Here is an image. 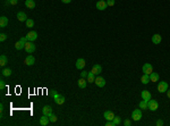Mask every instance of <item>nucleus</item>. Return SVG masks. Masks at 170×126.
Listing matches in <instances>:
<instances>
[{"instance_id": "f257e3e1", "label": "nucleus", "mask_w": 170, "mask_h": 126, "mask_svg": "<svg viewBox=\"0 0 170 126\" xmlns=\"http://www.w3.org/2000/svg\"><path fill=\"white\" fill-rule=\"evenodd\" d=\"M52 95H53V100H55V102L57 105H64L65 103V97L61 95V94H59L56 90H52Z\"/></svg>"}, {"instance_id": "f03ea898", "label": "nucleus", "mask_w": 170, "mask_h": 126, "mask_svg": "<svg viewBox=\"0 0 170 126\" xmlns=\"http://www.w3.org/2000/svg\"><path fill=\"white\" fill-rule=\"evenodd\" d=\"M28 41L27 40L26 36H23V38L19 39V41H17L16 43H15V48H16V50H22L25 48V43Z\"/></svg>"}, {"instance_id": "7ed1b4c3", "label": "nucleus", "mask_w": 170, "mask_h": 126, "mask_svg": "<svg viewBox=\"0 0 170 126\" xmlns=\"http://www.w3.org/2000/svg\"><path fill=\"white\" fill-rule=\"evenodd\" d=\"M24 49H25V51H26L27 53H33L36 49V46L34 44V42L27 41L26 43H25V48H24Z\"/></svg>"}, {"instance_id": "20e7f679", "label": "nucleus", "mask_w": 170, "mask_h": 126, "mask_svg": "<svg viewBox=\"0 0 170 126\" xmlns=\"http://www.w3.org/2000/svg\"><path fill=\"white\" fill-rule=\"evenodd\" d=\"M158 108H159V103H158V101H156V100L150 99L149 101H147V109L152 110V111H156Z\"/></svg>"}, {"instance_id": "39448f33", "label": "nucleus", "mask_w": 170, "mask_h": 126, "mask_svg": "<svg viewBox=\"0 0 170 126\" xmlns=\"http://www.w3.org/2000/svg\"><path fill=\"white\" fill-rule=\"evenodd\" d=\"M132 118L135 122H138V120L142 118V109H135L134 111L132 112Z\"/></svg>"}, {"instance_id": "423d86ee", "label": "nucleus", "mask_w": 170, "mask_h": 126, "mask_svg": "<svg viewBox=\"0 0 170 126\" xmlns=\"http://www.w3.org/2000/svg\"><path fill=\"white\" fill-rule=\"evenodd\" d=\"M168 83L167 82H159L158 84V91L160 92V93H164V92L168 91Z\"/></svg>"}, {"instance_id": "0eeeda50", "label": "nucleus", "mask_w": 170, "mask_h": 126, "mask_svg": "<svg viewBox=\"0 0 170 126\" xmlns=\"http://www.w3.org/2000/svg\"><path fill=\"white\" fill-rule=\"evenodd\" d=\"M26 38H27V40H28V41L34 42L36 39H38V33H36L35 31H31V32H28L26 34Z\"/></svg>"}, {"instance_id": "6e6552de", "label": "nucleus", "mask_w": 170, "mask_h": 126, "mask_svg": "<svg viewBox=\"0 0 170 126\" xmlns=\"http://www.w3.org/2000/svg\"><path fill=\"white\" fill-rule=\"evenodd\" d=\"M94 83H95L99 88H103V86L106 85V79H103V77H101V76H97V77H95Z\"/></svg>"}, {"instance_id": "1a4fd4ad", "label": "nucleus", "mask_w": 170, "mask_h": 126, "mask_svg": "<svg viewBox=\"0 0 170 126\" xmlns=\"http://www.w3.org/2000/svg\"><path fill=\"white\" fill-rule=\"evenodd\" d=\"M97 9H99V10H104V9H107V1H104V0H99L97 2Z\"/></svg>"}, {"instance_id": "9d476101", "label": "nucleus", "mask_w": 170, "mask_h": 126, "mask_svg": "<svg viewBox=\"0 0 170 126\" xmlns=\"http://www.w3.org/2000/svg\"><path fill=\"white\" fill-rule=\"evenodd\" d=\"M153 72V67L151 64H144L143 65V73L144 74H147V75H150V74Z\"/></svg>"}, {"instance_id": "9b49d317", "label": "nucleus", "mask_w": 170, "mask_h": 126, "mask_svg": "<svg viewBox=\"0 0 170 126\" xmlns=\"http://www.w3.org/2000/svg\"><path fill=\"white\" fill-rule=\"evenodd\" d=\"M24 63H25V65H27V66H32V65H34V63H35V58H34L32 55H28V56L25 58Z\"/></svg>"}, {"instance_id": "f8f14e48", "label": "nucleus", "mask_w": 170, "mask_h": 126, "mask_svg": "<svg viewBox=\"0 0 170 126\" xmlns=\"http://www.w3.org/2000/svg\"><path fill=\"white\" fill-rule=\"evenodd\" d=\"M52 107L51 106H44L43 108H42V114L43 115H47V116H50V115L52 114Z\"/></svg>"}, {"instance_id": "ddd939ff", "label": "nucleus", "mask_w": 170, "mask_h": 126, "mask_svg": "<svg viewBox=\"0 0 170 126\" xmlns=\"http://www.w3.org/2000/svg\"><path fill=\"white\" fill-rule=\"evenodd\" d=\"M142 95V99L145 100V101H149L150 99H152V95H151V93H150V91H147V90H143L141 93Z\"/></svg>"}, {"instance_id": "4468645a", "label": "nucleus", "mask_w": 170, "mask_h": 126, "mask_svg": "<svg viewBox=\"0 0 170 126\" xmlns=\"http://www.w3.org/2000/svg\"><path fill=\"white\" fill-rule=\"evenodd\" d=\"M91 72L94 74V75H99V74L101 73V72H102V67H101V66H100L99 64H95V65L93 66V67H92Z\"/></svg>"}, {"instance_id": "2eb2a0df", "label": "nucleus", "mask_w": 170, "mask_h": 126, "mask_svg": "<svg viewBox=\"0 0 170 126\" xmlns=\"http://www.w3.org/2000/svg\"><path fill=\"white\" fill-rule=\"evenodd\" d=\"M85 67V60L83 58H78L76 60V68L77 69H83Z\"/></svg>"}, {"instance_id": "dca6fc26", "label": "nucleus", "mask_w": 170, "mask_h": 126, "mask_svg": "<svg viewBox=\"0 0 170 126\" xmlns=\"http://www.w3.org/2000/svg\"><path fill=\"white\" fill-rule=\"evenodd\" d=\"M17 19L19 22H26L27 21V15L24 12H19L17 13Z\"/></svg>"}, {"instance_id": "f3484780", "label": "nucleus", "mask_w": 170, "mask_h": 126, "mask_svg": "<svg viewBox=\"0 0 170 126\" xmlns=\"http://www.w3.org/2000/svg\"><path fill=\"white\" fill-rule=\"evenodd\" d=\"M49 122H50L49 116H47V115H43V116L40 118V125H42V126L48 125V124H49Z\"/></svg>"}, {"instance_id": "a211bd4d", "label": "nucleus", "mask_w": 170, "mask_h": 126, "mask_svg": "<svg viewBox=\"0 0 170 126\" xmlns=\"http://www.w3.org/2000/svg\"><path fill=\"white\" fill-rule=\"evenodd\" d=\"M77 85H78L81 89H85L86 85H87V81H86L84 77H81V79H78V82H77Z\"/></svg>"}, {"instance_id": "6ab92c4d", "label": "nucleus", "mask_w": 170, "mask_h": 126, "mask_svg": "<svg viewBox=\"0 0 170 126\" xmlns=\"http://www.w3.org/2000/svg\"><path fill=\"white\" fill-rule=\"evenodd\" d=\"M103 117L106 118L107 120H112L114 118V114L112 111H104V114H103Z\"/></svg>"}, {"instance_id": "aec40b11", "label": "nucleus", "mask_w": 170, "mask_h": 126, "mask_svg": "<svg viewBox=\"0 0 170 126\" xmlns=\"http://www.w3.org/2000/svg\"><path fill=\"white\" fill-rule=\"evenodd\" d=\"M161 40H162V38H161V35H160V34H154L152 36V42L154 44L161 43Z\"/></svg>"}, {"instance_id": "412c9836", "label": "nucleus", "mask_w": 170, "mask_h": 126, "mask_svg": "<svg viewBox=\"0 0 170 126\" xmlns=\"http://www.w3.org/2000/svg\"><path fill=\"white\" fill-rule=\"evenodd\" d=\"M25 6L29 9L35 8V1L34 0H25Z\"/></svg>"}, {"instance_id": "4be33fe9", "label": "nucleus", "mask_w": 170, "mask_h": 126, "mask_svg": "<svg viewBox=\"0 0 170 126\" xmlns=\"http://www.w3.org/2000/svg\"><path fill=\"white\" fill-rule=\"evenodd\" d=\"M8 18L6 17V16H1L0 17V26L1 27H6L7 24H8Z\"/></svg>"}, {"instance_id": "5701e85b", "label": "nucleus", "mask_w": 170, "mask_h": 126, "mask_svg": "<svg viewBox=\"0 0 170 126\" xmlns=\"http://www.w3.org/2000/svg\"><path fill=\"white\" fill-rule=\"evenodd\" d=\"M159 79H160V76H159V74L153 73V72H152L151 74H150V81H151V82H158Z\"/></svg>"}, {"instance_id": "b1692460", "label": "nucleus", "mask_w": 170, "mask_h": 126, "mask_svg": "<svg viewBox=\"0 0 170 126\" xmlns=\"http://www.w3.org/2000/svg\"><path fill=\"white\" fill-rule=\"evenodd\" d=\"M86 81H87L88 83H94V81H95V75H94L92 72H90V73L87 74V76H86Z\"/></svg>"}, {"instance_id": "393cba45", "label": "nucleus", "mask_w": 170, "mask_h": 126, "mask_svg": "<svg viewBox=\"0 0 170 126\" xmlns=\"http://www.w3.org/2000/svg\"><path fill=\"white\" fill-rule=\"evenodd\" d=\"M141 82L143 83V84H147L149 82H151V81H150V75H147V74H144L143 76L141 77Z\"/></svg>"}, {"instance_id": "a878e982", "label": "nucleus", "mask_w": 170, "mask_h": 126, "mask_svg": "<svg viewBox=\"0 0 170 126\" xmlns=\"http://www.w3.org/2000/svg\"><path fill=\"white\" fill-rule=\"evenodd\" d=\"M7 63H8V58L5 55H1L0 56V66H5Z\"/></svg>"}, {"instance_id": "bb28decb", "label": "nucleus", "mask_w": 170, "mask_h": 126, "mask_svg": "<svg viewBox=\"0 0 170 126\" xmlns=\"http://www.w3.org/2000/svg\"><path fill=\"white\" fill-rule=\"evenodd\" d=\"M1 74H2V76H10L12 75V69L10 68H5V69L1 70Z\"/></svg>"}, {"instance_id": "cd10ccee", "label": "nucleus", "mask_w": 170, "mask_h": 126, "mask_svg": "<svg viewBox=\"0 0 170 126\" xmlns=\"http://www.w3.org/2000/svg\"><path fill=\"white\" fill-rule=\"evenodd\" d=\"M112 122H113L114 126H118V125H120V123H121V118L119 117V116H114V118L112 119Z\"/></svg>"}, {"instance_id": "c85d7f7f", "label": "nucleus", "mask_w": 170, "mask_h": 126, "mask_svg": "<svg viewBox=\"0 0 170 126\" xmlns=\"http://www.w3.org/2000/svg\"><path fill=\"white\" fill-rule=\"evenodd\" d=\"M138 107H140V108L141 109H147V101H145V100H142L141 102L138 103Z\"/></svg>"}, {"instance_id": "c756f323", "label": "nucleus", "mask_w": 170, "mask_h": 126, "mask_svg": "<svg viewBox=\"0 0 170 126\" xmlns=\"http://www.w3.org/2000/svg\"><path fill=\"white\" fill-rule=\"evenodd\" d=\"M49 119H50V122H51V123H56V122H57V119H58V118H57V116H56V115H55V114H53V112H52V114H51V115H50V116H49Z\"/></svg>"}, {"instance_id": "7c9ffc66", "label": "nucleus", "mask_w": 170, "mask_h": 126, "mask_svg": "<svg viewBox=\"0 0 170 126\" xmlns=\"http://www.w3.org/2000/svg\"><path fill=\"white\" fill-rule=\"evenodd\" d=\"M26 26L27 27H33V26H34V21H33V19H29V18H27Z\"/></svg>"}, {"instance_id": "2f4dec72", "label": "nucleus", "mask_w": 170, "mask_h": 126, "mask_svg": "<svg viewBox=\"0 0 170 126\" xmlns=\"http://www.w3.org/2000/svg\"><path fill=\"white\" fill-rule=\"evenodd\" d=\"M18 0H7L6 1V5L8 6V5H17Z\"/></svg>"}, {"instance_id": "473e14b6", "label": "nucleus", "mask_w": 170, "mask_h": 126, "mask_svg": "<svg viewBox=\"0 0 170 126\" xmlns=\"http://www.w3.org/2000/svg\"><path fill=\"white\" fill-rule=\"evenodd\" d=\"M6 39H7V34H3V33L0 34V41H1V42H3Z\"/></svg>"}, {"instance_id": "72a5a7b5", "label": "nucleus", "mask_w": 170, "mask_h": 126, "mask_svg": "<svg viewBox=\"0 0 170 126\" xmlns=\"http://www.w3.org/2000/svg\"><path fill=\"white\" fill-rule=\"evenodd\" d=\"M107 5L110 7H112L114 5V0H107Z\"/></svg>"}, {"instance_id": "f704fd0d", "label": "nucleus", "mask_w": 170, "mask_h": 126, "mask_svg": "<svg viewBox=\"0 0 170 126\" xmlns=\"http://www.w3.org/2000/svg\"><path fill=\"white\" fill-rule=\"evenodd\" d=\"M5 81H3V79H0V90H2L3 88H5Z\"/></svg>"}, {"instance_id": "c9c22d12", "label": "nucleus", "mask_w": 170, "mask_h": 126, "mask_svg": "<svg viewBox=\"0 0 170 126\" xmlns=\"http://www.w3.org/2000/svg\"><path fill=\"white\" fill-rule=\"evenodd\" d=\"M124 125H125V126H130V125H132V122L128 120V119H126L125 122H124Z\"/></svg>"}, {"instance_id": "e433bc0d", "label": "nucleus", "mask_w": 170, "mask_h": 126, "mask_svg": "<svg viewBox=\"0 0 170 126\" xmlns=\"http://www.w3.org/2000/svg\"><path fill=\"white\" fill-rule=\"evenodd\" d=\"M106 126H114L113 125V122H112V120H107Z\"/></svg>"}, {"instance_id": "4c0bfd02", "label": "nucleus", "mask_w": 170, "mask_h": 126, "mask_svg": "<svg viewBox=\"0 0 170 126\" xmlns=\"http://www.w3.org/2000/svg\"><path fill=\"white\" fill-rule=\"evenodd\" d=\"M87 72H85V70H83V72H82V73H81V76H82V77H84V79H85V77H86V76H87Z\"/></svg>"}, {"instance_id": "58836bf2", "label": "nucleus", "mask_w": 170, "mask_h": 126, "mask_svg": "<svg viewBox=\"0 0 170 126\" xmlns=\"http://www.w3.org/2000/svg\"><path fill=\"white\" fill-rule=\"evenodd\" d=\"M156 125H158V126H162V125H163V120H161V119L156 120Z\"/></svg>"}, {"instance_id": "ea45409f", "label": "nucleus", "mask_w": 170, "mask_h": 126, "mask_svg": "<svg viewBox=\"0 0 170 126\" xmlns=\"http://www.w3.org/2000/svg\"><path fill=\"white\" fill-rule=\"evenodd\" d=\"M61 2H64V3H71V0H61Z\"/></svg>"}, {"instance_id": "a19ab883", "label": "nucleus", "mask_w": 170, "mask_h": 126, "mask_svg": "<svg viewBox=\"0 0 170 126\" xmlns=\"http://www.w3.org/2000/svg\"><path fill=\"white\" fill-rule=\"evenodd\" d=\"M167 95H168V98L170 99V90H168V91H167Z\"/></svg>"}]
</instances>
